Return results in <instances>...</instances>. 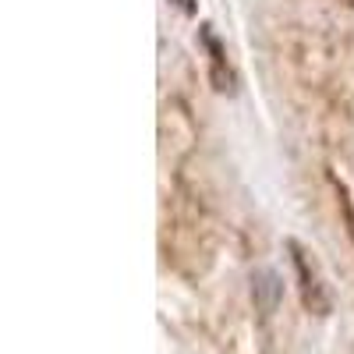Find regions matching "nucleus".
Wrapping results in <instances>:
<instances>
[{"label":"nucleus","instance_id":"1","mask_svg":"<svg viewBox=\"0 0 354 354\" xmlns=\"http://www.w3.org/2000/svg\"><path fill=\"white\" fill-rule=\"evenodd\" d=\"M287 248H290L294 273H298V287H301L305 308L315 312V315H326V312H330V294H326V287H322V277H319V270H315V262L305 255V248H301L298 241H287Z\"/></svg>","mask_w":354,"mask_h":354},{"label":"nucleus","instance_id":"2","mask_svg":"<svg viewBox=\"0 0 354 354\" xmlns=\"http://www.w3.org/2000/svg\"><path fill=\"white\" fill-rule=\"evenodd\" d=\"M174 4H177V8H181L185 15H195V0H174Z\"/></svg>","mask_w":354,"mask_h":354}]
</instances>
